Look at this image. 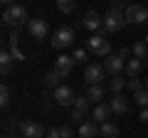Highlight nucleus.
Returning <instances> with one entry per match:
<instances>
[{
  "label": "nucleus",
  "instance_id": "0eeeda50",
  "mask_svg": "<svg viewBox=\"0 0 148 138\" xmlns=\"http://www.w3.org/2000/svg\"><path fill=\"white\" fill-rule=\"evenodd\" d=\"M17 128H20L22 138H45V133H47L37 121H20Z\"/></svg>",
  "mask_w": 148,
  "mask_h": 138
},
{
  "label": "nucleus",
  "instance_id": "4468645a",
  "mask_svg": "<svg viewBox=\"0 0 148 138\" xmlns=\"http://www.w3.org/2000/svg\"><path fill=\"white\" fill-rule=\"evenodd\" d=\"M109 106H111V111H114V113H119V116H123V113L128 111V101L123 99L121 94H114V99L109 101Z\"/></svg>",
  "mask_w": 148,
  "mask_h": 138
},
{
  "label": "nucleus",
  "instance_id": "f8f14e48",
  "mask_svg": "<svg viewBox=\"0 0 148 138\" xmlns=\"http://www.w3.org/2000/svg\"><path fill=\"white\" fill-rule=\"evenodd\" d=\"M96 136H101V126L91 118V121H84L79 126V138H96Z\"/></svg>",
  "mask_w": 148,
  "mask_h": 138
},
{
  "label": "nucleus",
  "instance_id": "c85d7f7f",
  "mask_svg": "<svg viewBox=\"0 0 148 138\" xmlns=\"http://www.w3.org/2000/svg\"><path fill=\"white\" fill-rule=\"evenodd\" d=\"M45 138H62V131H59L57 126H52L47 133H45Z\"/></svg>",
  "mask_w": 148,
  "mask_h": 138
},
{
  "label": "nucleus",
  "instance_id": "9d476101",
  "mask_svg": "<svg viewBox=\"0 0 148 138\" xmlns=\"http://www.w3.org/2000/svg\"><path fill=\"white\" fill-rule=\"evenodd\" d=\"M104 74H106L104 64H86V67H84L86 84H101V81H104Z\"/></svg>",
  "mask_w": 148,
  "mask_h": 138
},
{
  "label": "nucleus",
  "instance_id": "20e7f679",
  "mask_svg": "<svg viewBox=\"0 0 148 138\" xmlns=\"http://www.w3.org/2000/svg\"><path fill=\"white\" fill-rule=\"evenodd\" d=\"M74 44V30L72 27H59L57 32H54V37H52V47L54 49H67V47H72Z\"/></svg>",
  "mask_w": 148,
  "mask_h": 138
},
{
  "label": "nucleus",
  "instance_id": "393cba45",
  "mask_svg": "<svg viewBox=\"0 0 148 138\" xmlns=\"http://www.w3.org/2000/svg\"><path fill=\"white\" fill-rule=\"evenodd\" d=\"M10 104V89H8V84L0 86V106H8Z\"/></svg>",
  "mask_w": 148,
  "mask_h": 138
},
{
  "label": "nucleus",
  "instance_id": "e433bc0d",
  "mask_svg": "<svg viewBox=\"0 0 148 138\" xmlns=\"http://www.w3.org/2000/svg\"><path fill=\"white\" fill-rule=\"evenodd\" d=\"M146 25H148V22H146Z\"/></svg>",
  "mask_w": 148,
  "mask_h": 138
},
{
  "label": "nucleus",
  "instance_id": "f03ea898",
  "mask_svg": "<svg viewBox=\"0 0 148 138\" xmlns=\"http://www.w3.org/2000/svg\"><path fill=\"white\" fill-rule=\"evenodd\" d=\"M126 25H128V22H126V15H123L121 5H114V8L104 15V30H106V32H121Z\"/></svg>",
  "mask_w": 148,
  "mask_h": 138
},
{
  "label": "nucleus",
  "instance_id": "412c9836",
  "mask_svg": "<svg viewBox=\"0 0 148 138\" xmlns=\"http://www.w3.org/2000/svg\"><path fill=\"white\" fill-rule=\"evenodd\" d=\"M131 54H133L136 59H146V57H148V44H146V42H136V44L131 47Z\"/></svg>",
  "mask_w": 148,
  "mask_h": 138
},
{
  "label": "nucleus",
  "instance_id": "7ed1b4c3",
  "mask_svg": "<svg viewBox=\"0 0 148 138\" xmlns=\"http://www.w3.org/2000/svg\"><path fill=\"white\" fill-rule=\"evenodd\" d=\"M128 25H146L148 22V8L146 5H128L123 10Z\"/></svg>",
  "mask_w": 148,
  "mask_h": 138
},
{
  "label": "nucleus",
  "instance_id": "bb28decb",
  "mask_svg": "<svg viewBox=\"0 0 148 138\" xmlns=\"http://www.w3.org/2000/svg\"><path fill=\"white\" fill-rule=\"evenodd\" d=\"M72 57H74V62H77V64H84L86 62V49H74Z\"/></svg>",
  "mask_w": 148,
  "mask_h": 138
},
{
  "label": "nucleus",
  "instance_id": "f3484780",
  "mask_svg": "<svg viewBox=\"0 0 148 138\" xmlns=\"http://www.w3.org/2000/svg\"><path fill=\"white\" fill-rule=\"evenodd\" d=\"M0 72H3V74H10L12 72V54L5 52V49L0 52Z\"/></svg>",
  "mask_w": 148,
  "mask_h": 138
},
{
  "label": "nucleus",
  "instance_id": "f704fd0d",
  "mask_svg": "<svg viewBox=\"0 0 148 138\" xmlns=\"http://www.w3.org/2000/svg\"><path fill=\"white\" fill-rule=\"evenodd\" d=\"M143 42H146V44H148V35H146V40H143Z\"/></svg>",
  "mask_w": 148,
  "mask_h": 138
},
{
  "label": "nucleus",
  "instance_id": "ddd939ff",
  "mask_svg": "<svg viewBox=\"0 0 148 138\" xmlns=\"http://www.w3.org/2000/svg\"><path fill=\"white\" fill-rule=\"evenodd\" d=\"M82 25H84L86 30L96 32L99 27H104V17H101L99 12H86V15H84V20H82Z\"/></svg>",
  "mask_w": 148,
  "mask_h": 138
},
{
  "label": "nucleus",
  "instance_id": "a211bd4d",
  "mask_svg": "<svg viewBox=\"0 0 148 138\" xmlns=\"http://www.w3.org/2000/svg\"><path fill=\"white\" fill-rule=\"evenodd\" d=\"M101 138H119V126L111 121L101 123Z\"/></svg>",
  "mask_w": 148,
  "mask_h": 138
},
{
  "label": "nucleus",
  "instance_id": "7c9ffc66",
  "mask_svg": "<svg viewBox=\"0 0 148 138\" xmlns=\"http://www.w3.org/2000/svg\"><path fill=\"white\" fill-rule=\"evenodd\" d=\"M128 54H131V49H128V47H123V49H121V52H119V57H121V59H126V57H128Z\"/></svg>",
  "mask_w": 148,
  "mask_h": 138
},
{
  "label": "nucleus",
  "instance_id": "5701e85b",
  "mask_svg": "<svg viewBox=\"0 0 148 138\" xmlns=\"http://www.w3.org/2000/svg\"><path fill=\"white\" fill-rule=\"evenodd\" d=\"M59 8V12H64V15H69V12H74V8H77V0H54Z\"/></svg>",
  "mask_w": 148,
  "mask_h": 138
},
{
  "label": "nucleus",
  "instance_id": "423d86ee",
  "mask_svg": "<svg viewBox=\"0 0 148 138\" xmlns=\"http://www.w3.org/2000/svg\"><path fill=\"white\" fill-rule=\"evenodd\" d=\"M27 32L32 35V40H45L49 32V25L47 20H42V17H32L30 22H27Z\"/></svg>",
  "mask_w": 148,
  "mask_h": 138
},
{
  "label": "nucleus",
  "instance_id": "b1692460",
  "mask_svg": "<svg viewBox=\"0 0 148 138\" xmlns=\"http://www.w3.org/2000/svg\"><path fill=\"white\" fill-rule=\"evenodd\" d=\"M86 96H89L91 101H99L101 96H104V86H101V84H89V94H86Z\"/></svg>",
  "mask_w": 148,
  "mask_h": 138
},
{
  "label": "nucleus",
  "instance_id": "6e6552de",
  "mask_svg": "<svg viewBox=\"0 0 148 138\" xmlns=\"http://www.w3.org/2000/svg\"><path fill=\"white\" fill-rule=\"evenodd\" d=\"M74 64H77V62H74V57H69V54H59V57L54 59V69H52V72H57L59 79H64V77L72 74Z\"/></svg>",
  "mask_w": 148,
  "mask_h": 138
},
{
  "label": "nucleus",
  "instance_id": "2f4dec72",
  "mask_svg": "<svg viewBox=\"0 0 148 138\" xmlns=\"http://www.w3.org/2000/svg\"><path fill=\"white\" fill-rule=\"evenodd\" d=\"M141 121L148 123V109H143V111H141Z\"/></svg>",
  "mask_w": 148,
  "mask_h": 138
},
{
  "label": "nucleus",
  "instance_id": "473e14b6",
  "mask_svg": "<svg viewBox=\"0 0 148 138\" xmlns=\"http://www.w3.org/2000/svg\"><path fill=\"white\" fill-rule=\"evenodd\" d=\"M0 3H3V5H5V8H10V5H15V0H0Z\"/></svg>",
  "mask_w": 148,
  "mask_h": 138
},
{
  "label": "nucleus",
  "instance_id": "f257e3e1",
  "mask_svg": "<svg viewBox=\"0 0 148 138\" xmlns=\"http://www.w3.org/2000/svg\"><path fill=\"white\" fill-rule=\"evenodd\" d=\"M3 22H5L8 27H12V30H20L22 25H27L30 22V17H27V10H25V5H10V8H5V12H3Z\"/></svg>",
  "mask_w": 148,
  "mask_h": 138
},
{
  "label": "nucleus",
  "instance_id": "a878e982",
  "mask_svg": "<svg viewBox=\"0 0 148 138\" xmlns=\"http://www.w3.org/2000/svg\"><path fill=\"white\" fill-rule=\"evenodd\" d=\"M57 81H59V74H57V72H49V74L45 77V84H47V86H54V89H57Z\"/></svg>",
  "mask_w": 148,
  "mask_h": 138
},
{
  "label": "nucleus",
  "instance_id": "72a5a7b5",
  "mask_svg": "<svg viewBox=\"0 0 148 138\" xmlns=\"http://www.w3.org/2000/svg\"><path fill=\"white\" fill-rule=\"evenodd\" d=\"M143 67H148V57H146V59H143Z\"/></svg>",
  "mask_w": 148,
  "mask_h": 138
},
{
  "label": "nucleus",
  "instance_id": "6ab92c4d",
  "mask_svg": "<svg viewBox=\"0 0 148 138\" xmlns=\"http://www.w3.org/2000/svg\"><path fill=\"white\" fill-rule=\"evenodd\" d=\"M143 69V59H128L126 62V72H128V77H138V72Z\"/></svg>",
  "mask_w": 148,
  "mask_h": 138
},
{
  "label": "nucleus",
  "instance_id": "9b49d317",
  "mask_svg": "<svg viewBox=\"0 0 148 138\" xmlns=\"http://www.w3.org/2000/svg\"><path fill=\"white\" fill-rule=\"evenodd\" d=\"M104 69L109 72L111 77H116L119 72H121V69H126V62H123V59L119 57V54H116V57L111 54V57H106V59H104Z\"/></svg>",
  "mask_w": 148,
  "mask_h": 138
},
{
  "label": "nucleus",
  "instance_id": "39448f33",
  "mask_svg": "<svg viewBox=\"0 0 148 138\" xmlns=\"http://www.w3.org/2000/svg\"><path fill=\"white\" fill-rule=\"evenodd\" d=\"M86 49L94 54H99V57H106L109 54V40L104 37V35H91L89 40H86Z\"/></svg>",
  "mask_w": 148,
  "mask_h": 138
},
{
  "label": "nucleus",
  "instance_id": "aec40b11",
  "mask_svg": "<svg viewBox=\"0 0 148 138\" xmlns=\"http://www.w3.org/2000/svg\"><path fill=\"white\" fill-rule=\"evenodd\" d=\"M109 86H111V94H121V89L123 86H128V81L123 79V77H111V81H109Z\"/></svg>",
  "mask_w": 148,
  "mask_h": 138
},
{
  "label": "nucleus",
  "instance_id": "c9c22d12",
  "mask_svg": "<svg viewBox=\"0 0 148 138\" xmlns=\"http://www.w3.org/2000/svg\"><path fill=\"white\" fill-rule=\"evenodd\" d=\"M146 89H148V79H146Z\"/></svg>",
  "mask_w": 148,
  "mask_h": 138
},
{
  "label": "nucleus",
  "instance_id": "2eb2a0df",
  "mask_svg": "<svg viewBox=\"0 0 148 138\" xmlns=\"http://www.w3.org/2000/svg\"><path fill=\"white\" fill-rule=\"evenodd\" d=\"M111 113H114V111H111L109 104H99V106L94 109V121H96V123H106Z\"/></svg>",
  "mask_w": 148,
  "mask_h": 138
},
{
  "label": "nucleus",
  "instance_id": "4be33fe9",
  "mask_svg": "<svg viewBox=\"0 0 148 138\" xmlns=\"http://www.w3.org/2000/svg\"><path fill=\"white\" fill-rule=\"evenodd\" d=\"M133 104H136V106H141V109H148V89L136 91V94H133Z\"/></svg>",
  "mask_w": 148,
  "mask_h": 138
},
{
  "label": "nucleus",
  "instance_id": "dca6fc26",
  "mask_svg": "<svg viewBox=\"0 0 148 138\" xmlns=\"http://www.w3.org/2000/svg\"><path fill=\"white\" fill-rule=\"evenodd\" d=\"M89 106H91V99H89V96H77V101H74V113L84 116V113L89 111Z\"/></svg>",
  "mask_w": 148,
  "mask_h": 138
},
{
  "label": "nucleus",
  "instance_id": "1a4fd4ad",
  "mask_svg": "<svg viewBox=\"0 0 148 138\" xmlns=\"http://www.w3.org/2000/svg\"><path fill=\"white\" fill-rule=\"evenodd\" d=\"M54 101H57V106H74V101H77V96H74V89L72 86H57L54 89Z\"/></svg>",
  "mask_w": 148,
  "mask_h": 138
},
{
  "label": "nucleus",
  "instance_id": "c756f323",
  "mask_svg": "<svg viewBox=\"0 0 148 138\" xmlns=\"http://www.w3.org/2000/svg\"><path fill=\"white\" fill-rule=\"evenodd\" d=\"M59 131H62V138H74L72 126H59Z\"/></svg>",
  "mask_w": 148,
  "mask_h": 138
},
{
  "label": "nucleus",
  "instance_id": "cd10ccee",
  "mask_svg": "<svg viewBox=\"0 0 148 138\" xmlns=\"http://www.w3.org/2000/svg\"><path fill=\"white\" fill-rule=\"evenodd\" d=\"M128 89H131V91H133V94H136V91H141V89H143V86H141V81H138V79H136V77H131V79H128Z\"/></svg>",
  "mask_w": 148,
  "mask_h": 138
}]
</instances>
